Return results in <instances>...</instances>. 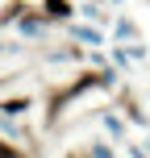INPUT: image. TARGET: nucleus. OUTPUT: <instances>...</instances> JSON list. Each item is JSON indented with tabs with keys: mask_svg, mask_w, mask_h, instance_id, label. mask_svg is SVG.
Instances as JSON below:
<instances>
[{
	"mask_svg": "<svg viewBox=\"0 0 150 158\" xmlns=\"http://www.w3.org/2000/svg\"><path fill=\"white\" fill-rule=\"evenodd\" d=\"M46 13L50 17H71V4L67 0H46Z\"/></svg>",
	"mask_w": 150,
	"mask_h": 158,
	"instance_id": "obj_1",
	"label": "nucleus"
},
{
	"mask_svg": "<svg viewBox=\"0 0 150 158\" xmlns=\"http://www.w3.org/2000/svg\"><path fill=\"white\" fill-rule=\"evenodd\" d=\"M25 108H29V100H8V104H4L8 117H13V112H25Z\"/></svg>",
	"mask_w": 150,
	"mask_h": 158,
	"instance_id": "obj_2",
	"label": "nucleus"
},
{
	"mask_svg": "<svg viewBox=\"0 0 150 158\" xmlns=\"http://www.w3.org/2000/svg\"><path fill=\"white\" fill-rule=\"evenodd\" d=\"M0 158H25L17 146H8V142H0Z\"/></svg>",
	"mask_w": 150,
	"mask_h": 158,
	"instance_id": "obj_3",
	"label": "nucleus"
}]
</instances>
